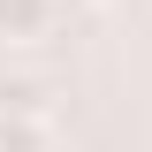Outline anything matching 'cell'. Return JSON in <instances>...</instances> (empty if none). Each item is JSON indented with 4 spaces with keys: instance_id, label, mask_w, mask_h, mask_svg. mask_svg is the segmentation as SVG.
I'll use <instances>...</instances> for the list:
<instances>
[{
    "instance_id": "cell-3",
    "label": "cell",
    "mask_w": 152,
    "mask_h": 152,
    "mask_svg": "<svg viewBox=\"0 0 152 152\" xmlns=\"http://www.w3.org/2000/svg\"><path fill=\"white\" fill-rule=\"evenodd\" d=\"M0 152H53V129L23 122V114H0Z\"/></svg>"
},
{
    "instance_id": "cell-4",
    "label": "cell",
    "mask_w": 152,
    "mask_h": 152,
    "mask_svg": "<svg viewBox=\"0 0 152 152\" xmlns=\"http://www.w3.org/2000/svg\"><path fill=\"white\" fill-rule=\"evenodd\" d=\"M99 8H107V0H99Z\"/></svg>"
},
{
    "instance_id": "cell-2",
    "label": "cell",
    "mask_w": 152,
    "mask_h": 152,
    "mask_svg": "<svg viewBox=\"0 0 152 152\" xmlns=\"http://www.w3.org/2000/svg\"><path fill=\"white\" fill-rule=\"evenodd\" d=\"M0 114L46 122V114H53V84H46V76H0Z\"/></svg>"
},
{
    "instance_id": "cell-1",
    "label": "cell",
    "mask_w": 152,
    "mask_h": 152,
    "mask_svg": "<svg viewBox=\"0 0 152 152\" xmlns=\"http://www.w3.org/2000/svg\"><path fill=\"white\" fill-rule=\"evenodd\" d=\"M61 23V0H0V46H38L53 38Z\"/></svg>"
}]
</instances>
